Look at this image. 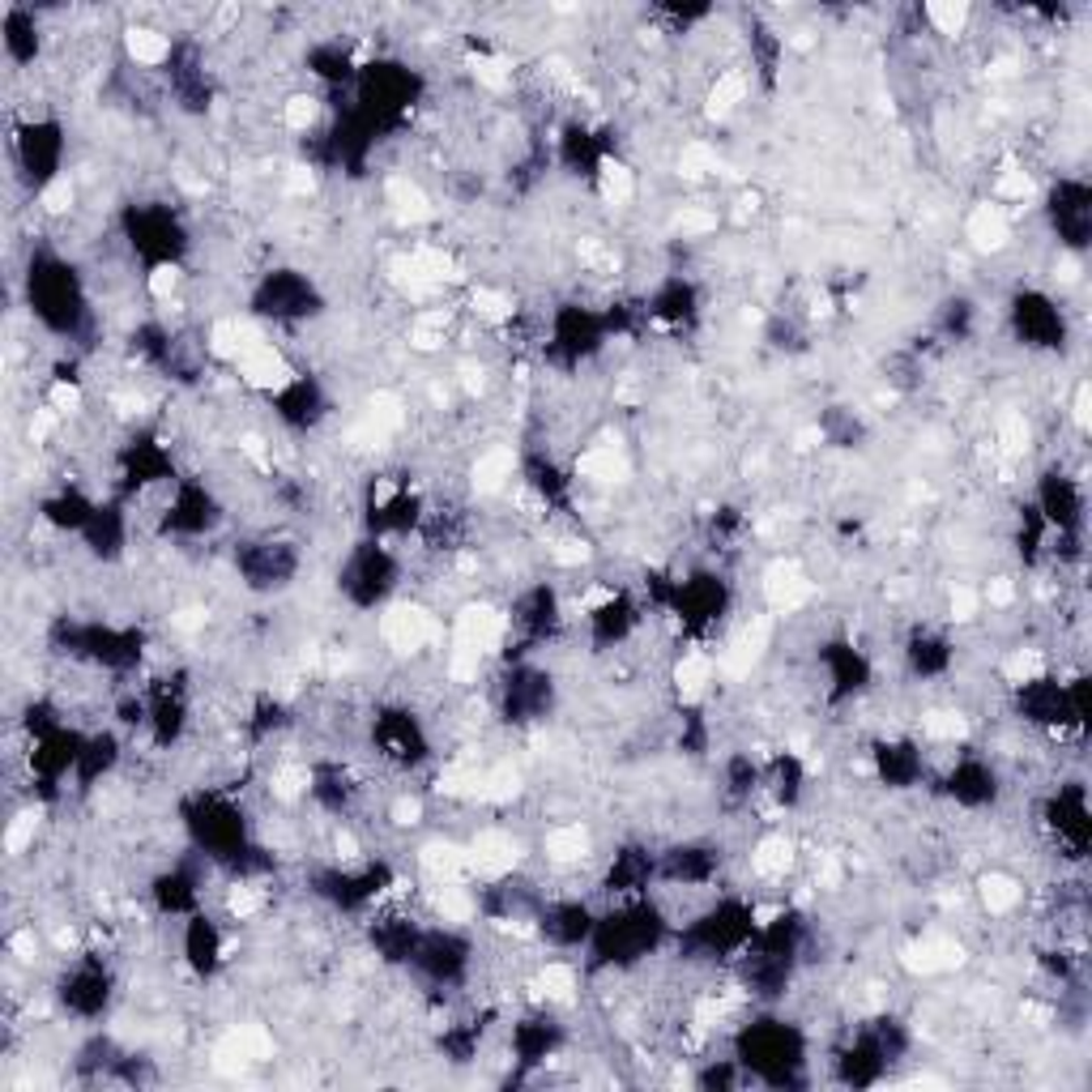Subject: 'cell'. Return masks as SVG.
Masks as SVG:
<instances>
[{"label": "cell", "mask_w": 1092, "mask_h": 1092, "mask_svg": "<svg viewBox=\"0 0 1092 1092\" xmlns=\"http://www.w3.org/2000/svg\"><path fill=\"white\" fill-rule=\"evenodd\" d=\"M270 1054H273V1037H270V1032L256 1028V1025H240V1028L226 1032V1041L218 1046L214 1067L218 1071H244L247 1062H265Z\"/></svg>", "instance_id": "1"}, {"label": "cell", "mask_w": 1092, "mask_h": 1092, "mask_svg": "<svg viewBox=\"0 0 1092 1092\" xmlns=\"http://www.w3.org/2000/svg\"><path fill=\"white\" fill-rule=\"evenodd\" d=\"M764 598H768V607L777 611V614L798 611L802 602L811 598V581H807V572H802L793 559L772 563L768 577H764Z\"/></svg>", "instance_id": "2"}, {"label": "cell", "mask_w": 1092, "mask_h": 1092, "mask_svg": "<svg viewBox=\"0 0 1092 1092\" xmlns=\"http://www.w3.org/2000/svg\"><path fill=\"white\" fill-rule=\"evenodd\" d=\"M380 637L389 640V649L397 653H414L431 640V614L419 607H393L380 619Z\"/></svg>", "instance_id": "3"}, {"label": "cell", "mask_w": 1092, "mask_h": 1092, "mask_svg": "<svg viewBox=\"0 0 1092 1092\" xmlns=\"http://www.w3.org/2000/svg\"><path fill=\"white\" fill-rule=\"evenodd\" d=\"M235 367H240L244 384H252V389H265V393H277V389H286V384H295V372L286 367V359L273 351L270 342H261L256 351H247Z\"/></svg>", "instance_id": "4"}, {"label": "cell", "mask_w": 1092, "mask_h": 1092, "mask_svg": "<svg viewBox=\"0 0 1092 1092\" xmlns=\"http://www.w3.org/2000/svg\"><path fill=\"white\" fill-rule=\"evenodd\" d=\"M500 640H504V614L495 607H465L456 614V644L491 653Z\"/></svg>", "instance_id": "5"}, {"label": "cell", "mask_w": 1092, "mask_h": 1092, "mask_svg": "<svg viewBox=\"0 0 1092 1092\" xmlns=\"http://www.w3.org/2000/svg\"><path fill=\"white\" fill-rule=\"evenodd\" d=\"M768 637H772V628H768V619H751L747 628H742V637L730 644L726 649V658H721V666H726V674L730 679H747L751 674V666L764 658V649H768Z\"/></svg>", "instance_id": "6"}, {"label": "cell", "mask_w": 1092, "mask_h": 1092, "mask_svg": "<svg viewBox=\"0 0 1092 1092\" xmlns=\"http://www.w3.org/2000/svg\"><path fill=\"white\" fill-rule=\"evenodd\" d=\"M470 853H474V871H486V875H504V871H512L521 862V845L508 832H482V837H474Z\"/></svg>", "instance_id": "7"}, {"label": "cell", "mask_w": 1092, "mask_h": 1092, "mask_svg": "<svg viewBox=\"0 0 1092 1092\" xmlns=\"http://www.w3.org/2000/svg\"><path fill=\"white\" fill-rule=\"evenodd\" d=\"M423 867L440 883H461L474 871V853L453 845V841H431V845H423Z\"/></svg>", "instance_id": "8"}, {"label": "cell", "mask_w": 1092, "mask_h": 1092, "mask_svg": "<svg viewBox=\"0 0 1092 1092\" xmlns=\"http://www.w3.org/2000/svg\"><path fill=\"white\" fill-rule=\"evenodd\" d=\"M512 470H516V453L508 449V444L479 453V461H474V470H470L474 474V491H482V495L504 491L508 479H512Z\"/></svg>", "instance_id": "9"}, {"label": "cell", "mask_w": 1092, "mask_h": 1092, "mask_svg": "<svg viewBox=\"0 0 1092 1092\" xmlns=\"http://www.w3.org/2000/svg\"><path fill=\"white\" fill-rule=\"evenodd\" d=\"M960 960H965V951H960L951 939H922L905 951L909 973H943V969H956Z\"/></svg>", "instance_id": "10"}, {"label": "cell", "mask_w": 1092, "mask_h": 1092, "mask_svg": "<svg viewBox=\"0 0 1092 1092\" xmlns=\"http://www.w3.org/2000/svg\"><path fill=\"white\" fill-rule=\"evenodd\" d=\"M969 240L977 252H1002L1011 240V222L999 205H981L977 214L969 218Z\"/></svg>", "instance_id": "11"}, {"label": "cell", "mask_w": 1092, "mask_h": 1092, "mask_svg": "<svg viewBox=\"0 0 1092 1092\" xmlns=\"http://www.w3.org/2000/svg\"><path fill=\"white\" fill-rule=\"evenodd\" d=\"M546 858L559 862V867H572V862H581L585 853H589V828L585 823H563V828H551L542 841Z\"/></svg>", "instance_id": "12"}, {"label": "cell", "mask_w": 1092, "mask_h": 1092, "mask_svg": "<svg viewBox=\"0 0 1092 1092\" xmlns=\"http://www.w3.org/2000/svg\"><path fill=\"white\" fill-rule=\"evenodd\" d=\"M790 867H793V845H790L786 837H768V841H760L756 853H751V871H756V875H764V879L786 875Z\"/></svg>", "instance_id": "13"}, {"label": "cell", "mask_w": 1092, "mask_h": 1092, "mask_svg": "<svg viewBox=\"0 0 1092 1092\" xmlns=\"http://www.w3.org/2000/svg\"><path fill=\"white\" fill-rule=\"evenodd\" d=\"M389 201H393V210L402 214L405 222H427V218H431V201H427L423 188L414 180H405V175L389 180Z\"/></svg>", "instance_id": "14"}, {"label": "cell", "mask_w": 1092, "mask_h": 1092, "mask_svg": "<svg viewBox=\"0 0 1092 1092\" xmlns=\"http://www.w3.org/2000/svg\"><path fill=\"white\" fill-rule=\"evenodd\" d=\"M124 47L137 65H163L167 56H171V39L150 31V26H133V31L124 35Z\"/></svg>", "instance_id": "15"}, {"label": "cell", "mask_w": 1092, "mask_h": 1092, "mask_svg": "<svg viewBox=\"0 0 1092 1092\" xmlns=\"http://www.w3.org/2000/svg\"><path fill=\"white\" fill-rule=\"evenodd\" d=\"M1020 900V883L1011 875H1002V871H995V875H981V905H986V913H1011Z\"/></svg>", "instance_id": "16"}, {"label": "cell", "mask_w": 1092, "mask_h": 1092, "mask_svg": "<svg viewBox=\"0 0 1092 1092\" xmlns=\"http://www.w3.org/2000/svg\"><path fill=\"white\" fill-rule=\"evenodd\" d=\"M577 474L598 479V482H619V479H628V461H623L614 449H593L577 461Z\"/></svg>", "instance_id": "17"}, {"label": "cell", "mask_w": 1092, "mask_h": 1092, "mask_svg": "<svg viewBox=\"0 0 1092 1092\" xmlns=\"http://www.w3.org/2000/svg\"><path fill=\"white\" fill-rule=\"evenodd\" d=\"M747 98V77L742 73H721L709 91V116H730L734 107Z\"/></svg>", "instance_id": "18"}, {"label": "cell", "mask_w": 1092, "mask_h": 1092, "mask_svg": "<svg viewBox=\"0 0 1092 1092\" xmlns=\"http://www.w3.org/2000/svg\"><path fill=\"white\" fill-rule=\"evenodd\" d=\"M713 679V662L704 658V653H688V658L674 666V683H679L683 696H700L704 688H709Z\"/></svg>", "instance_id": "19"}, {"label": "cell", "mask_w": 1092, "mask_h": 1092, "mask_svg": "<svg viewBox=\"0 0 1092 1092\" xmlns=\"http://www.w3.org/2000/svg\"><path fill=\"white\" fill-rule=\"evenodd\" d=\"M717 150L713 145H704V142H691V145H683V154H679V175L683 180H704V175H717Z\"/></svg>", "instance_id": "20"}, {"label": "cell", "mask_w": 1092, "mask_h": 1092, "mask_svg": "<svg viewBox=\"0 0 1092 1092\" xmlns=\"http://www.w3.org/2000/svg\"><path fill=\"white\" fill-rule=\"evenodd\" d=\"M474 897L465 888H456V883H444L440 892H435V913H440L444 922H470L474 918Z\"/></svg>", "instance_id": "21"}, {"label": "cell", "mask_w": 1092, "mask_h": 1092, "mask_svg": "<svg viewBox=\"0 0 1092 1092\" xmlns=\"http://www.w3.org/2000/svg\"><path fill=\"white\" fill-rule=\"evenodd\" d=\"M307 768L303 764H277L273 768V777H270V790H273V798H282V802H295L299 793H307Z\"/></svg>", "instance_id": "22"}, {"label": "cell", "mask_w": 1092, "mask_h": 1092, "mask_svg": "<svg viewBox=\"0 0 1092 1092\" xmlns=\"http://www.w3.org/2000/svg\"><path fill=\"white\" fill-rule=\"evenodd\" d=\"M926 17L939 26V35H960L969 26V5L965 0H935V5H926Z\"/></svg>", "instance_id": "23"}, {"label": "cell", "mask_w": 1092, "mask_h": 1092, "mask_svg": "<svg viewBox=\"0 0 1092 1092\" xmlns=\"http://www.w3.org/2000/svg\"><path fill=\"white\" fill-rule=\"evenodd\" d=\"M538 990L546 999H555V1002H568L572 995H577V973H572L568 965H546L538 973Z\"/></svg>", "instance_id": "24"}, {"label": "cell", "mask_w": 1092, "mask_h": 1092, "mask_svg": "<svg viewBox=\"0 0 1092 1092\" xmlns=\"http://www.w3.org/2000/svg\"><path fill=\"white\" fill-rule=\"evenodd\" d=\"M444 325H449V316H444V312L419 316L414 329H410V346H414V351H440V346H444Z\"/></svg>", "instance_id": "25"}, {"label": "cell", "mask_w": 1092, "mask_h": 1092, "mask_svg": "<svg viewBox=\"0 0 1092 1092\" xmlns=\"http://www.w3.org/2000/svg\"><path fill=\"white\" fill-rule=\"evenodd\" d=\"M926 734L930 739H939V742H956V739H965V730H969V721L960 717V713H951V709H935V713H926Z\"/></svg>", "instance_id": "26"}, {"label": "cell", "mask_w": 1092, "mask_h": 1092, "mask_svg": "<svg viewBox=\"0 0 1092 1092\" xmlns=\"http://www.w3.org/2000/svg\"><path fill=\"white\" fill-rule=\"evenodd\" d=\"M316 116H321V103H316L312 94H295V98H286V107H282V120H286V128H295V133H307V128L316 124Z\"/></svg>", "instance_id": "27"}, {"label": "cell", "mask_w": 1092, "mask_h": 1092, "mask_svg": "<svg viewBox=\"0 0 1092 1092\" xmlns=\"http://www.w3.org/2000/svg\"><path fill=\"white\" fill-rule=\"evenodd\" d=\"M1046 670V658L1037 649H1016L1007 658V683H1037Z\"/></svg>", "instance_id": "28"}, {"label": "cell", "mask_w": 1092, "mask_h": 1092, "mask_svg": "<svg viewBox=\"0 0 1092 1092\" xmlns=\"http://www.w3.org/2000/svg\"><path fill=\"white\" fill-rule=\"evenodd\" d=\"M261 905H265V897H261V888H252V883H235V888L226 892V913H231L235 922L261 913Z\"/></svg>", "instance_id": "29"}, {"label": "cell", "mask_w": 1092, "mask_h": 1092, "mask_svg": "<svg viewBox=\"0 0 1092 1092\" xmlns=\"http://www.w3.org/2000/svg\"><path fill=\"white\" fill-rule=\"evenodd\" d=\"M602 196H607V205H623L632 196V171L619 163H607L602 167Z\"/></svg>", "instance_id": "30"}, {"label": "cell", "mask_w": 1092, "mask_h": 1092, "mask_svg": "<svg viewBox=\"0 0 1092 1092\" xmlns=\"http://www.w3.org/2000/svg\"><path fill=\"white\" fill-rule=\"evenodd\" d=\"M35 828H39V816L35 811H22V816H13V823H9V832H5V849L13 853H26L35 845Z\"/></svg>", "instance_id": "31"}, {"label": "cell", "mask_w": 1092, "mask_h": 1092, "mask_svg": "<svg viewBox=\"0 0 1092 1092\" xmlns=\"http://www.w3.org/2000/svg\"><path fill=\"white\" fill-rule=\"evenodd\" d=\"M470 303H474V312H479L482 321H491V325H504V321L512 316V303L504 299V295L486 291V286H479V291H474V299H470Z\"/></svg>", "instance_id": "32"}, {"label": "cell", "mask_w": 1092, "mask_h": 1092, "mask_svg": "<svg viewBox=\"0 0 1092 1092\" xmlns=\"http://www.w3.org/2000/svg\"><path fill=\"white\" fill-rule=\"evenodd\" d=\"M482 670V653L479 649H465V644H456L453 658H449V679L453 683H474Z\"/></svg>", "instance_id": "33"}, {"label": "cell", "mask_w": 1092, "mask_h": 1092, "mask_svg": "<svg viewBox=\"0 0 1092 1092\" xmlns=\"http://www.w3.org/2000/svg\"><path fill=\"white\" fill-rule=\"evenodd\" d=\"M999 440H1002V449L1007 453H1025L1028 449V423H1025V414H1002L999 419Z\"/></svg>", "instance_id": "34"}, {"label": "cell", "mask_w": 1092, "mask_h": 1092, "mask_svg": "<svg viewBox=\"0 0 1092 1092\" xmlns=\"http://www.w3.org/2000/svg\"><path fill=\"white\" fill-rule=\"evenodd\" d=\"M474 77H479L486 91H508V82H512L508 65H504V61H491V56H479V61H474Z\"/></svg>", "instance_id": "35"}, {"label": "cell", "mask_w": 1092, "mask_h": 1092, "mask_svg": "<svg viewBox=\"0 0 1092 1092\" xmlns=\"http://www.w3.org/2000/svg\"><path fill=\"white\" fill-rule=\"evenodd\" d=\"M43 210H47V214H68V210H73V184H68L65 175L47 180V188H43Z\"/></svg>", "instance_id": "36"}, {"label": "cell", "mask_w": 1092, "mask_h": 1092, "mask_svg": "<svg viewBox=\"0 0 1092 1092\" xmlns=\"http://www.w3.org/2000/svg\"><path fill=\"white\" fill-rule=\"evenodd\" d=\"M674 231H683V235L717 231V214H709V210H696V205H688V210L674 218Z\"/></svg>", "instance_id": "37"}, {"label": "cell", "mask_w": 1092, "mask_h": 1092, "mask_svg": "<svg viewBox=\"0 0 1092 1092\" xmlns=\"http://www.w3.org/2000/svg\"><path fill=\"white\" fill-rule=\"evenodd\" d=\"M551 559L563 563V568H577V563L589 559V546H585L581 538H563V542L551 546Z\"/></svg>", "instance_id": "38"}, {"label": "cell", "mask_w": 1092, "mask_h": 1092, "mask_svg": "<svg viewBox=\"0 0 1092 1092\" xmlns=\"http://www.w3.org/2000/svg\"><path fill=\"white\" fill-rule=\"evenodd\" d=\"M145 286H150L154 299H171L175 286H180V270H175V265H158V270L150 273V282H145Z\"/></svg>", "instance_id": "39"}, {"label": "cell", "mask_w": 1092, "mask_h": 1092, "mask_svg": "<svg viewBox=\"0 0 1092 1092\" xmlns=\"http://www.w3.org/2000/svg\"><path fill=\"white\" fill-rule=\"evenodd\" d=\"M948 607H951V619L965 623V619H973V614H977V593H973L969 585H956V589H951V598H948Z\"/></svg>", "instance_id": "40"}, {"label": "cell", "mask_w": 1092, "mask_h": 1092, "mask_svg": "<svg viewBox=\"0 0 1092 1092\" xmlns=\"http://www.w3.org/2000/svg\"><path fill=\"white\" fill-rule=\"evenodd\" d=\"M47 405H52L56 414H73L77 405H82V389L77 384H52V397H47Z\"/></svg>", "instance_id": "41"}, {"label": "cell", "mask_w": 1092, "mask_h": 1092, "mask_svg": "<svg viewBox=\"0 0 1092 1092\" xmlns=\"http://www.w3.org/2000/svg\"><path fill=\"white\" fill-rule=\"evenodd\" d=\"M1032 193V180L1025 171H1007L999 180V196H1011V201H1025V196Z\"/></svg>", "instance_id": "42"}, {"label": "cell", "mask_w": 1092, "mask_h": 1092, "mask_svg": "<svg viewBox=\"0 0 1092 1092\" xmlns=\"http://www.w3.org/2000/svg\"><path fill=\"white\" fill-rule=\"evenodd\" d=\"M419 816H423L419 798H397V807H393V823H419Z\"/></svg>", "instance_id": "43"}, {"label": "cell", "mask_w": 1092, "mask_h": 1092, "mask_svg": "<svg viewBox=\"0 0 1092 1092\" xmlns=\"http://www.w3.org/2000/svg\"><path fill=\"white\" fill-rule=\"evenodd\" d=\"M986 598H990V607H1011V598H1016V589H1011V581H990V589H986Z\"/></svg>", "instance_id": "44"}, {"label": "cell", "mask_w": 1092, "mask_h": 1092, "mask_svg": "<svg viewBox=\"0 0 1092 1092\" xmlns=\"http://www.w3.org/2000/svg\"><path fill=\"white\" fill-rule=\"evenodd\" d=\"M171 623H175L180 632H196V628H205V611H201V607H188V611L175 614Z\"/></svg>", "instance_id": "45"}, {"label": "cell", "mask_w": 1092, "mask_h": 1092, "mask_svg": "<svg viewBox=\"0 0 1092 1092\" xmlns=\"http://www.w3.org/2000/svg\"><path fill=\"white\" fill-rule=\"evenodd\" d=\"M9 948H13L22 960H35V948H39V943H35V930H17V935L9 939Z\"/></svg>", "instance_id": "46"}, {"label": "cell", "mask_w": 1092, "mask_h": 1092, "mask_svg": "<svg viewBox=\"0 0 1092 1092\" xmlns=\"http://www.w3.org/2000/svg\"><path fill=\"white\" fill-rule=\"evenodd\" d=\"M291 193H312V171L307 167H295L291 171Z\"/></svg>", "instance_id": "47"}, {"label": "cell", "mask_w": 1092, "mask_h": 1092, "mask_svg": "<svg viewBox=\"0 0 1092 1092\" xmlns=\"http://www.w3.org/2000/svg\"><path fill=\"white\" fill-rule=\"evenodd\" d=\"M1054 273H1058V282H1079V265L1071 261V256H1062V261L1054 265Z\"/></svg>", "instance_id": "48"}, {"label": "cell", "mask_w": 1092, "mask_h": 1092, "mask_svg": "<svg viewBox=\"0 0 1092 1092\" xmlns=\"http://www.w3.org/2000/svg\"><path fill=\"white\" fill-rule=\"evenodd\" d=\"M1076 423L1088 427V384H1079V393H1076Z\"/></svg>", "instance_id": "49"}]
</instances>
